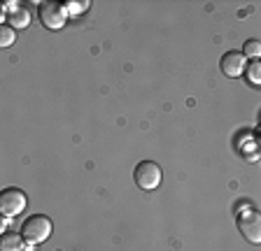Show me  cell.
Instances as JSON below:
<instances>
[{"instance_id": "obj_1", "label": "cell", "mask_w": 261, "mask_h": 251, "mask_svg": "<svg viewBox=\"0 0 261 251\" xmlns=\"http://www.w3.org/2000/svg\"><path fill=\"white\" fill-rule=\"evenodd\" d=\"M19 233L23 235L26 244H40L51 235V221H49L44 214H33L21 224V230Z\"/></svg>"}, {"instance_id": "obj_2", "label": "cell", "mask_w": 261, "mask_h": 251, "mask_svg": "<svg viewBox=\"0 0 261 251\" xmlns=\"http://www.w3.org/2000/svg\"><path fill=\"white\" fill-rule=\"evenodd\" d=\"M161 168H159L154 161H140L133 170V179L140 186L142 191H154L159 184H161Z\"/></svg>"}, {"instance_id": "obj_3", "label": "cell", "mask_w": 261, "mask_h": 251, "mask_svg": "<svg viewBox=\"0 0 261 251\" xmlns=\"http://www.w3.org/2000/svg\"><path fill=\"white\" fill-rule=\"evenodd\" d=\"M238 230L247 242L261 244V214L256 209H245L238 214Z\"/></svg>"}, {"instance_id": "obj_4", "label": "cell", "mask_w": 261, "mask_h": 251, "mask_svg": "<svg viewBox=\"0 0 261 251\" xmlns=\"http://www.w3.org/2000/svg\"><path fill=\"white\" fill-rule=\"evenodd\" d=\"M26 202H28L26 193L21 189H14V186L3 189V193H0V212L5 214V218H14L16 214H21L26 209Z\"/></svg>"}, {"instance_id": "obj_5", "label": "cell", "mask_w": 261, "mask_h": 251, "mask_svg": "<svg viewBox=\"0 0 261 251\" xmlns=\"http://www.w3.org/2000/svg\"><path fill=\"white\" fill-rule=\"evenodd\" d=\"M38 14H40L42 26L49 28V30H59V28H63L65 19H68V10H65V5H59V3H42Z\"/></svg>"}, {"instance_id": "obj_6", "label": "cell", "mask_w": 261, "mask_h": 251, "mask_svg": "<svg viewBox=\"0 0 261 251\" xmlns=\"http://www.w3.org/2000/svg\"><path fill=\"white\" fill-rule=\"evenodd\" d=\"M219 66H222L224 75L231 77V79H236V77H240L245 72L247 60H245L243 51H226V54L222 56V60H219Z\"/></svg>"}, {"instance_id": "obj_7", "label": "cell", "mask_w": 261, "mask_h": 251, "mask_svg": "<svg viewBox=\"0 0 261 251\" xmlns=\"http://www.w3.org/2000/svg\"><path fill=\"white\" fill-rule=\"evenodd\" d=\"M7 26L12 28H28L31 26V12L26 10V7H14V10H10V14H7Z\"/></svg>"}, {"instance_id": "obj_8", "label": "cell", "mask_w": 261, "mask_h": 251, "mask_svg": "<svg viewBox=\"0 0 261 251\" xmlns=\"http://www.w3.org/2000/svg\"><path fill=\"white\" fill-rule=\"evenodd\" d=\"M23 244H26L23 235L21 233H14V230L5 233V235H3V240H0V249H3V251H23Z\"/></svg>"}, {"instance_id": "obj_9", "label": "cell", "mask_w": 261, "mask_h": 251, "mask_svg": "<svg viewBox=\"0 0 261 251\" xmlns=\"http://www.w3.org/2000/svg\"><path fill=\"white\" fill-rule=\"evenodd\" d=\"M245 77H247V82L254 84V86H261V60H252V63H247V68H245Z\"/></svg>"}, {"instance_id": "obj_10", "label": "cell", "mask_w": 261, "mask_h": 251, "mask_svg": "<svg viewBox=\"0 0 261 251\" xmlns=\"http://www.w3.org/2000/svg\"><path fill=\"white\" fill-rule=\"evenodd\" d=\"M243 54H245V58H247V56H252V58H259L261 56V42L259 40H247V42H245V47H243Z\"/></svg>"}, {"instance_id": "obj_11", "label": "cell", "mask_w": 261, "mask_h": 251, "mask_svg": "<svg viewBox=\"0 0 261 251\" xmlns=\"http://www.w3.org/2000/svg\"><path fill=\"white\" fill-rule=\"evenodd\" d=\"M65 10H68V14H70V17L84 14V12L89 10V0H82V3H75V0H70V3H65Z\"/></svg>"}, {"instance_id": "obj_12", "label": "cell", "mask_w": 261, "mask_h": 251, "mask_svg": "<svg viewBox=\"0 0 261 251\" xmlns=\"http://www.w3.org/2000/svg\"><path fill=\"white\" fill-rule=\"evenodd\" d=\"M14 38L16 35H14V28L12 26L5 23V26L0 28V44H3V47H12V44H14Z\"/></svg>"}]
</instances>
